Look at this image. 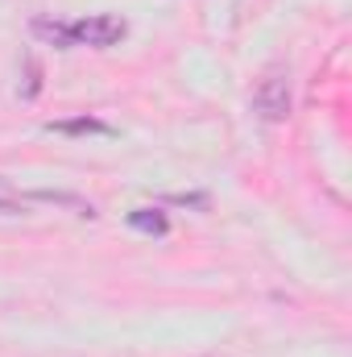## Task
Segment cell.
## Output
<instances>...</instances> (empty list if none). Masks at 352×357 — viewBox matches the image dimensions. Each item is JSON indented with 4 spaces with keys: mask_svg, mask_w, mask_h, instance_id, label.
<instances>
[{
    "mask_svg": "<svg viewBox=\"0 0 352 357\" xmlns=\"http://www.w3.org/2000/svg\"><path fill=\"white\" fill-rule=\"evenodd\" d=\"M253 112L262 121H269V125H282L290 116V71L282 63H273L257 79V88H253Z\"/></svg>",
    "mask_w": 352,
    "mask_h": 357,
    "instance_id": "6da1fadb",
    "label": "cell"
},
{
    "mask_svg": "<svg viewBox=\"0 0 352 357\" xmlns=\"http://www.w3.org/2000/svg\"><path fill=\"white\" fill-rule=\"evenodd\" d=\"M67 25H71V42H75V46H95V50H104V46H116V42L129 33L125 17H112V13H95V17L67 21Z\"/></svg>",
    "mask_w": 352,
    "mask_h": 357,
    "instance_id": "7a4b0ae2",
    "label": "cell"
},
{
    "mask_svg": "<svg viewBox=\"0 0 352 357\" xmlns=\"http://www.w3.org/2000/svg\"><path fill=\"white\" fill-rule=\"evenodd\" d=\"M33 38H42V42H50V46H58V50H71L75 42H71V25L67 21H50V17H33Z\"/></svg>",
    "mask_w": 352,
    "mask_h": 357,
    "instance_id": "3957f363",
    "label": "cell"
},
{
    "mask_svg": "<svg viewBox=\"0 0 352 357\" xmlns=\"http://www.w3.org/2000/svg\"><path fill=\"white\" fill-rule=\"evenodd\" d=\"M129 229L150 233V237H166V233H170V220H166V212H158V208H137V212H129Z\"/></svg>",
    "mask_w": 352,
    "mask_h": 357,
    "instance_id": "277c9868",
    "label": "cell"
},
{
    "mask_svg": "<svg viewBox=\"0 0 352 357\" xmlns=\"http://www.w3.org/2000/svg\"><path fill=\"white\" fill-rule=\"evenodd\" d=\"M46 129H50V133H71V137H83V133H112V125H108V121H99V116H75V121H50Z\"/></svg>",
    "mask_w": 352,
    "mask_h": 357,
    "instance_id": "5b68a950",
    "label": "cell"
},
{
    "mask_svg": "<svg viewBox=\"0 0 352 357\" xmlns=\"http://www.w3.org/2000/svg\"><path fill=\"white\" fill-rule=\"evenodd\" d=\"M166 204H186V208H207V195L203 191H191V195H166Z\"/></svg>",
    "mask_w": 352,
    "mask_h": 357,
    "instance_id": "8992f818",
    "label": "cell"
}]
</instances>
